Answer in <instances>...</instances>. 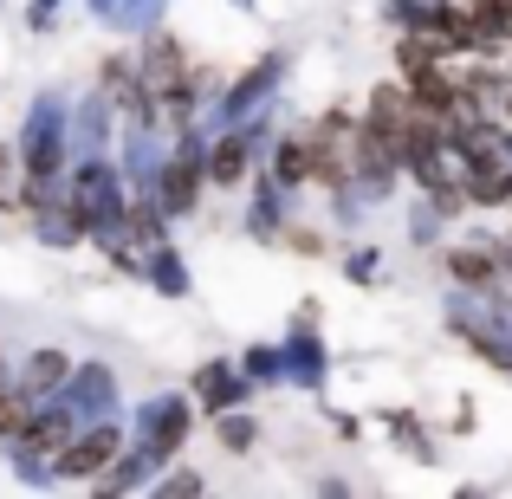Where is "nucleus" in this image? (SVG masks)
Listing matches in <instances>:
<instances>
[{"label":"nucleus","instance_id":"nucleus-1","mask_svg":"<svg viewBox=\"0 0 512 499\" xmlns=\"http://www.w3.org/2000/svg\"><path fill=\"white\" fill-rule=\"evenodd\" d=\"M448 273L461 279V286H493V279H500V253H493V247H454Z\"/></svg>","mask_w":512,"mask_h":499},{"label":"nucleus","instance_id":"nucleus-2","mask_svg":"<svg viewBox=\"0 0 512 499\" xmlns=\"http://www.w3.org/2000/svg\"><path fill=\"white\" fill-rule=\"evenodd\" d=\"M111 454H117V435H111V428H98L91 441H78V448H65V474H98V467L111 461Z\"/></svg>","mask_w":512,"mask_h":499},{"label":"nucleus","instance_id":"nucleus-3","mask_svg":"<svg viewBox=\"0 0 512 499\" xmlns=\"http://www.w3.org/2000/svg\"><path fill=\"white\" fill-rule=\"evenodd\" d=\"M182 428H188V409H182V402H156V422H150V454H169L175 441H182Z\"/></svg>","mask_w":512,"mask_h":499},{"label":"nucleus","instance_id":"nucleus-4","mask_svg":"<svg viewBox=\"0 0 512 499\" xmlns=\"http://www.w3.org/2000/svg\"><path fill=\"white\" fill-rule=\"evenodd\" d=\"M247 156H253L247 137H227L221 150L208 156V175H214V182H240V175H247Z\"/></svg>","mask_w":512,"mask_h":499},{"label":"nucleus","instance_id":"nucleus-5","mask_svg":"<svg viewBox=\"0 0 512 499\" xmlns=\"http://www.w3.org/2000/svg\"><path fill=\"white\" fill-rule=\"evenodd\" d=\"M221 441H227V448H247V441H253V422H221Z\"/></svg>","mask_w":512,"mask_h":499}]
</instances>
